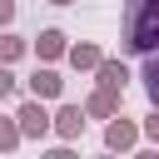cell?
I'll use <instances>...</instances> for the list:
<instances>
[{
    "instance_id": "6da1fadb",
    "label": "cell",
    "mask_w": 159,
    "mask_h": 159,
    "mask_svg": "<svg viewBox=\"0 0 159 159\" xmlns=\"http://www.w3.org/2000/svg\"><path fill=\"white\" fill-rule=\"evenodd\" d=\"M119 50H124V55H139V60L159 50V0H124Z\"/></svg>"
},
{
    "instance_id": "7a4b0ae2",
    "label": "cell",
    "mask_w": 159,
    "mask_h": 159,
    "mask_svg": "<svg viewBox=\"0 0 159 159\" xmlns=\"http://www.w3.org/2000/svg\"><path fill=\"white\" fill-rule=\"evenodd\" d=\"M104 149H109V154H134V149H139V119L109 114V119H104Z\"/></svg>"
},
{
    "instance_id": "3957f363",
    "label": "cell",
    "mask_w": 159,
    "mask_h": 159,
    "mask_svg": "<svg viewBox=\"0 0 159 159\" xmlns=\"http://www.w3.org/2000/svg\"><path fill=\"white\" fill-rule=\"evenodd\" d=\"M15 124H20V134L25 139H50V109H45V99H20V109H15Z\"/></svg>"
},
{
    "instance_id": "277c9868",
    "label": "cell",
    "mask_w": 159,
    "mask_h": 159,
    "mask_svg": "<svg viewBox=\"0 0 159 159\" xmlns=\"http://www.w3.org/2000/svg\"><path fill=\"white\" fill-rule=\"evenodd\" d=\"M84 124H89L84 104H60V109L50 114V134H55L60 144H75V139L84 134Z\"/></svg>"
},
{
    "instance_id": "5b68a950",
    "label": "cell",
    "mask_w": 159,
    "mask_h": 159,
    "mask_svg": "<svg viewBox=\"0 0 159 159\" xmlns=\"http://www.w3.org/2000/svg\"><path fill=\"white\" fill-rule=\"evenodd\" d=\"M30 50H35V60L40 65H55V60H65V50H70V40H65V30H40L35 40H30Z\"/></svg>"
},
{
    "instance_id": "8992f818",
    "label": "cell",
    "mask_w": 159,
    "mask_h": 159,
    "mask_svg": "<svg viewBox=\"0 0 159 159\" xmlns=\"http://www.w3.org/2000/svg\"><path fill=\"white\" fill-rule=\"evenodd\" d=\"M25 89H30L35 99H45V104H50V99H60V94H65V80H60V70H50V65H35V75L25 80Z\"/></svg>"
},
{
    "instance_id": "52a82bcc",
    "label": "cell",
    "mask_w": 159,
    "mask_h": 159,
    "mask_svg": "<svg viewBox=\"0 0 159 159\" xmlns=\"http://www.w3.org/2000/svg\"><path fill=\"white\" fill-rule=\"evenodd\" d=\"M89 75H94V84H104V89H114V94H124V84H129V70H124V60H109V55H104V60H99Z\"/></svg>"
},
{
    "instance_id": "ba28073f",
    "label": "cell",
    "mask_w": 159,
    "mask_h": 159,
    "mask_svg": "<svg viewBox=\"0 0 159 159\" xmlns=\"http://www.w3.org/2000/svg\"><path fill=\"white\" fill-rule=\"evenodd\" d=\"M119 99H124V94H114V89L94 84V89L84 94V114H89V119H109V114H119Z\"/></svg>"
},
{
    "instance_id": "9c48e42d",
    "label": "cell",
    "mask_w": 159,
    "mask_h": 159,
    "mask_svg": "<svg viewBox=\"0 0 159 159\" xmlns=\"http://www.w3.org/2000/svg\"><path fill=\"white\" fill-rule=\"evenodd\" d=\"M65 60H70V70H80V75H89L99 60H104V50L94 45V40H80V45H70L65 50Z\"/></svg>"
},
{
    "instance_id": "30bf717a",
    "label": "cell",
    "mask_w": 159,
    "mask_h": 159,
    "mask_svg": "<svg viewBox=\"0 0 159 159\" xmlns=\"http://www.w3.org/2000/svg\"><path fill=\"white\" fill-rule=\"evenodd\" d=\"M25 55H30V40H25V35H15V30L5 25V30H0V65H20Z\"/></svg>"
},
{
    "instance_id": "8fae6325",
    "label": "cell",
    "mask_w": 159,
    "mask_h": 159,
    "mask_svg": "<svg viewBox=\"0 0 159 159\" xmlns=\"http://www.w3.org/2000/svg\"><path fill=\"white\" fill-rule=\"evenodd\" d=\"M139 80H144V94H149V104L159 109V50H154V55H144V70H139Z\"/></svg>"
},
{
    "instance_id": "7c38bea8",
    "label": "cell",
    "mask_w": 159,
    "mask_h": 159,
    "mask_svg": "<svg viewBox=\"0 0 159 159\" xmlns=\"http://www.w3.org/2000/svg\"><path fill=\"white\" fill-rule=\"evenodd\" d=\"M25 144V134H20V124H15V114L10 119H0V154H15Z\"/></svg>"
},
{
    "instance_id": "4fadbf2b",
    "label": "cell",
    "mask_w": 159,
    "mask_h": 159,
    "mask_svg": "<svg viewBox=\"0 0 159 159\" xmlns=\"http://www.w3.org/2000/svg\"><path fill=\"white\" fill-rule=\"evenodd\" d=\"M139 139H149V144H159V109H149V114L139 119Z\"/></svg>"
},
{
    "instance_id": "5bb4252c",
    "label": "cell",
    "mask_w": 159,
    "mask_h": 159,
    "mask_svg": "<svg viewBox=\"0 0 159 159\" xmlns=\"http://www.w3.org/2000/svg\"><path fill=\"white\" fill-rule=\"evenodd\" d=\"M15 89H20V80L10 75V65H0V104H5V99H15Z\"/></svg>"
},
{
    "instance_id": "9a60e30c",
    "label": "cell",
    "mask_w": 159,
    "mask_h": 159,
    "mask_svg": "<svg viewBox=\"0 0 159 159\" xmlns=\"http://www.w3.org/2000/svg\"><path fill=\"white\" fill-rule=\"evenodd\" d=\"M10 20H15V0H0V30H5Z\"/></svg>"
},
{
    "instance_id": "2e32d148",
    "label": "cell",
    "mask_w": 159,
    "mask_h": 159,
    "mask_svg": "<svg viewBox=\"0 0 159 159\" xmlns=\"http://www.w3.org/2000/svg\"><path fill=\"white\" fill-rule=\"evenodd\" d=\"M50 5H75V0H50Z\"/></svg>"
}]
</instances>
